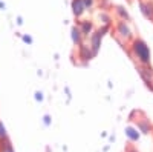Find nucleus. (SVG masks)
Masks as SVG:
<instances>
[{
    "label": "nucleus",
    "instance_id": "12",
    "mask_svg": "<svg viewBox=\"0 0 153 152\" xmlns=\"http://www.w3.org/2000/svg\"><path fill=\"white\" fill-rule=\"evenodd\" d=\"M115 12H117V16H120V20H124V22H129L130 20L129 12H127L123 6H115Z\"/></svg>",
    "mask_w": 153,
    "mask_h": 152
},
{
    "label": "nucleus",
    "instance_id": "7",
    "mask_svg": "<svg viewBox=\"0 0 153 152\" xmlns=\"http://www.w3.org/2000/svg\"><path fill=\"white\" fill-rule=\"evenodd\" d=\"M101 40H103V35H101L98 31H95L91 37H89V42H91V49L94 51V54L97 55L98 54V51H100V48H101Z\"/></svg>",
    "mask_w": 153,
    "mask_h": 152
},
{
    "label": "nucleus",
    "instance_id": "18",
    "mask_svg": "<svg viewBox=\"0 0 153 152\" xmlns=\"http://www.w3.org/2000/svg\"><path fill=\"white\" fill-rule=\"evenodd\" d=\"M35 100H37V101H42V100H43V94H42L40 91L35 92Z\"/></svg>",
    "mask_w": 153,
    "mask_h": 152
},
{
    "label": "nucleus",
    "instance_id": "23",
    "mask_svg": "<svg viewBox=\"0 0 153 152\" xmlns=\"http://www.w3.org/2000/svg\"><path fill=\"white\" fill-rule=\"evenodd\" d=\"M152 91H153V89H152Z\"/></svg>",
    "mask_w": 153,
    "mask_h": 152
},
{
    "label": "nucleus",
    "instance_id": "5",
    "mask_svg": "<svg viewBox=\"0 0 153 152\" xmlns=\"http://www.w3.org/2000/svg\"><path fill=\"white\" fill-rule=\"evenodd\" d=\"M78 57L81 60H84V61H89V60H92L95 57V54H94V51L91 49V46H89V45L81 43L78 46Z\"/></svg>",
    "mask_w": 153,
    "mask_h": 152
},
{
    "label": "nucleus",
    "instance_id": "11",
    "mask_svg": "<svg viewBox=\"0 0 153 152\" xmlns=\"http://www.w3.org/2000/svg\"><path fill=\"white\" fill-rule=\"evenodd\" d=\"M136 128L139 132H143V134H150L152 131V124L149 123V120H139L138 124H136Z\"/></svg>",
    "mask_w": 153,
    "mask_h": 152
},
{
    "label": "nucleus",
    "instance_id": "21",
    "mask_svg": "<svg viewBox=\"0 0 153 152\" xmlns=\"http://www.w3.org/2000/svg\"><path fill=\"white\" fill-rule=\"evenodd\" d=\"M23 40L26 42V43H32V39H31L29 35H23Z\"/></svg>",
    "mask_w": 153,
    "mask_h": 152
},
{
    "label": "nucleus",
    "instance_id": "4",
    "mask_svg": "<svg viewBox=\"0 0 153 152\" xmlns=\"http://www.w3.org/2000/svg\"><path fill=\"white\" fill-rule=\"evenodd\" d=\"M78 28H80V31H81V34L84 37H91L95 32V25L91 20H80Z\"/></svg>",
    "mask_w": 153,
    "mask_h": 152
},
{
    "label": "nucleus",
    "instance_id": "8",
    "mask_svg": "<svg viewBox=\"0 0 153 152\" xmlns=\"http://www.w3.org/2000/svg\"><path fill=\"white\" fill-rule=\"evenodd\" d=\"M72 12H74V16L76 19H81L83 17V14L86 12L83 0H72Z\"/></svg>",
    "mask_w": 153,
    "mask_h": 152
},
{
    "label": "nucleus",
    "instance_id": "15",
    "mask_svg": "<svg viewBox=\"0 0 153 152\" xmlns=\"http://www.w3.org/2000/svg\"><path fill=\"white\" fill-rule=\"evenodd\" d=\"M6 138H9V137H8V132H6V128L3 126V123L0 121V142L6 140Z\"/></svg>",
    "mask_w": 153,
    "mask_h": 152
},
{
    "label": "nucleus",
    "instance_id": "20",
    "mask_svg": "<svg viewBox=\"0 0 153 152\" xmlns=\"http://www.w3.org/2000/svg\"><path fill=\"white\" fill-rule=\"evenodd\" d=\"M126 152H139V151H138L135 146H127V148H126Z\"/></svg>",
    "mask_w": 153,
    "mask_h": 152
},
{
    "label": "nucleus",
    "instance_id": "1",
    "mask_svg": "<svg viewBox=\"0 0 153 152\" xmlns=\"http://www.w3.org/2000/svg\"><path fill=\"white\" fill-rule=\"evenodd\" d=\"M132 55L141 63V66H149L152 61V54H150V48L143 39H133L132 40Z\"/></svg>",
    "mask_w": 153,
    "mask_h": 152
},
{
    "label": "nucleus",
    "instance_id": "19",
    "mask_svg": "<svg viewBox=\"0 0 153 152\" xmlns=\"http://www.w3.org/2000/svg\"><path fill=\"white\" fill-rule=\"evenodd\" d=\"M43 123H45V126H49L51 124V117L49 115H45L43 117Z\"/></svg>",
    "mask_w": 153,
    "mask_h": 152
},
{
    "label": "nucleus",
    "instance_id": "9",
    "mask_svg": "<svg viewBox=\"0 0 153 152\" xmlns=\"http://www.w3.org/2000/svg\"><path fill=\"white\" fill-rule=\"evenodd\" d=\"M126 137L129 138V142L135 143V142L139 140L141 134H139V131H138L136 126H127V128H126Z\"/></svg>",
    "mask_w": 153,
    "mask_h": 152
},
{
    "label": "nucleus",
    "instance_id": "10",
    "mask_svg": "<svg viewBox=\"0 0 153 152\" xmlns=\"http://www.w3.org/2000/svg\"><path fill=\"white\" fill-rule=\"evenodd\" d=\"M71 37H72V42H74L75 46H80L81 43H84V42H83L84 35L81 34V31H80L78 26H72V29H71Z\"/></svg>",
    "mask_w": 153,
    "mask_h": 152
},
{
    "label": "nucleus",
    "instance_id": "22",
    "mask_svg": "<svg viewBox=\"0 0 153 152\" xmlns=\"http://www.w3.org/2000/svg\"><path fill=\"white\" fill-rule=\"evenodd\" d=\"M17 23H19V25H22V23H23V22H22V17H17Z\"/></svg>",
    "mask_w": 153,
    "mask_h": 152
},
{
    "label": "nucleus",
    "instance_id": "16",
    "mask_svg": "<svg viewBox=\"0 0 153 152\" xmlns=\"http://www.w3.org/2000/svg\"><path fill=\"white\" fill-rule=\"evenodd\" d=\"M97 31H98V32H100L101 35L104 37V35H106V34H107V32L110 31V25H101V26H100V28H98Z\"/></svg>",
    "mask_w": 153,
    "mask_h": 152
},
{
    "label": "nucleus",
    "instance_id": "14",
    "mask_svg": "<svg viewBox=\"0 0 153 152\" xmlns=\"http://www.w3.org/2000/svg\"><path fill=\"white\" fill-rule=\"evenodd\" d=\"M98 17H100L101 22H103V25H110V23H112V17H110V14H109V12H106V11H103V9L98 12Z\"/></svg>",
    "mask_w": 153,
    "mask_h": 152
},
{
    "label": "nucleus",
    "instance_id": "17",
    "mask_svg": "<svg viewBox=\"0 0 153 152\" xmlns=\"http://www.w3.org/2000/svg\"><path fill=\"white\" fill-rule=\"evenodd\" d=\"M83 3H84V8L87 11V9H92L95 6V0H83Z\"/></svg>",
    "mask_w": 153,
    "mask_h": 152
},
{
    "label": "nucleus",
    "instance_id": "6",
    "mask_svg": "<svg viewBox=\"0 0 153 152\" xmlns=\"http://www.w3.org/2000/svg\"><path fill=\"white\" fill-rule=\"evenodd\" d=\"M139 8H141L143 16L153 22V2H150V0H141L139 2Z\"/></svg>",
    "mask_w": 153,
    "mask_h": 152
},
{
    "label": "nucleus",
    "instance_id": "2",
    "mask_svg": "<svg viewBox=\"0 0 153 152\" xmlns=\"http://www.w3.org/2000/svg\"><path fill=\"white\" fill-rule=\"evenodd\" d=\"M117 34H118V37H121V39H124V40H132V37H133L129 23L124 22V20L117 22Z\"/></svg>",
    "mask_w": 153,
    "mask_h": 152
},
{
    "label": "nucleus",
    "instance_id": "3",
    "mask_svg": "<svg viewBox=\"0 0 153 152\" xmlns=\"http://www.w3.org/2000/svg\"><path fill=\"white\" fill-rule=\"evenodd\" d=\"M138 74H139V77L143 79V82L146 83V86L153 89V69L149 68V66H139Z\"/></svg>",
    "mask_w": 153,
    "mask_h": 152
},
{
    "label": "nucleus",
    "instance_id": "13",
    "mask_svg": "<svg viewBox=\"0 0 153 152\" xmlns=\"http://www.w3.org/2000/svg\"><path fill=\"white\" fill-rule=\"evenodd\" d=\"M0 152H14V148H12V143L9 138L0 142Z\"/></svg>",
    "mask_w": 153,
    "mask_h": 152
}]
</instances>
